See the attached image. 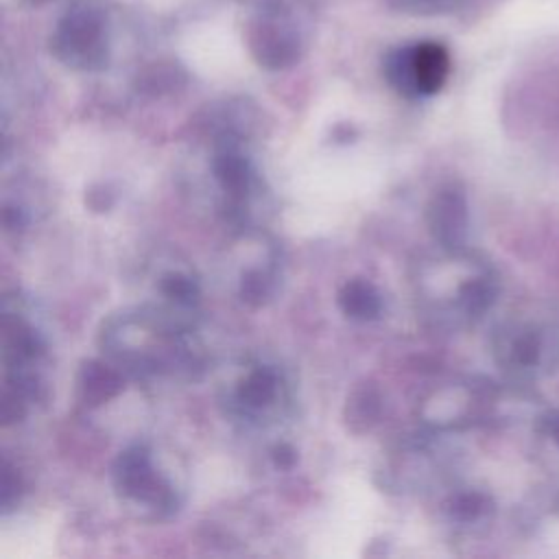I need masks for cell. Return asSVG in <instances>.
<instances>
[{"label":"cell","instance_id":"3","mask_svg":"<svg viewBox=\"0 0 559 559\" xmlns=\"http://www.w3.org/2000/svg\"><path fill=\"white\" fill-rule=\"evenodd\" d=\"M116 489L135 502H146L151 507H168L173 496L170 487L153 472L146 450L133 448L118 456L114 467Z\"/></svg>","mask_w":559,"mask_h":559},{"label":"cell","instance_id":"5","mask_svg":"<svg viewBox=\"0 0 559 559\" xmlns=\"http://www.w3.org/2000/svg\"><path fill=\"white\" fill-rule=\"evenodd\" d=\"M428 225L441 245L456 247L463 242L467 229V205L459 188L448 186L432 197L428 205Z\"/></svg>","mask_w":559,"mask_h":559},{"label":"cell","instance_id":"7","mask_svg":"<svg viewBox=\"0 0 559 559\" xmlns=\"http://www.w3.org/2000/svg\"><path fill=\"white\" fill-rule=\"evenodd\" d=\"M79 386L83 391V400L85 404H100L105 400H109L111 395H116L122 389V382L118 378V373L114 369H109L107 365L100 362H87L81 371V380Z\"/></svg>","mask_w":559,"mask_h":559},{"label":"cell","instance_id":"12","mask_svg":"<svg viewBox=\"0 0 559 559\" xmlns=\"http://www.w3.org/2000/svg\"><path fill=\"white\" fill-rule=\"evenodd\" d=\"M485 511V500L483 496L478 493H465V496H459L452 504V515L463 520V522H469V520H476L480 513Z\"/></svg>","mask_w":559,"mask_h":559},{"label":"cell","instance_id":"14","mask_svg":"<svg viewBox=\"0 0 559 559\" xmlns=\"http://www.w3.org/2000/svg\"><path fill=\"white\" fill-rule=\"evenodd\" d=\"M548 432H550V437L559 443V411L557 413H552L550 417H548Z\"/></svg>","mask_w":559,"mask_h":559},{"label":"cell","instance_id":"2","mask_svg":"<svg viewBox=\"0 0 559 559\" xmlns=\"http://www.w3.org/2000/svg\"><path fill=\"white\" fill-rule=\"evenodd\" d=\"M52 48L68 66L87 70L98 68L105 59L103 11L90 0L76 2L59 22Z\"/></svg>","mask_w":559,"mask_h":559},{"label":"cell","instance_id":"11","mask_svg":"<svg viewBox=\"0 0 559 559\" xmlns=\"http://www.w3.org/2000/svg\"><path fill=\"white\" fill-rule=\"evenodd\" d=\"M240 293H242V299H247L249 304H262L271 295V286L260 271H251L242 277Z\"/></svg>","mask_w":559,"mask_h":559},{"label":"cell","instance_id":"6","mask_svg":"<svg viewBox=\"0 0 559 559\" xmlns=\"http://www.w3.org/2000/svg\"><path fill=\"white\" fill-rule=\"evenodd\" d=\"M338 308L349 319L371 321L382 312V299L371 282L352 280L338 290Z\"/></svg>","mask_w":559,"mask_h":559},{"label":"cell","instance_id":"9","mask_svg":"<svg viewBox=\"0 0 559 559\" xmlns=\"http://www.w3.org/2000/svg\"><path fill=\"white\" fill-rule=\"evenodd\" d=\"M277 393V378L271 369L258 367L247 373L238 386V400L247 408H262L273 402Z\"/></svg>","mask_w":559,"mask_h":559},{"label":"cell","instance_id":"8","mask_svg":"<svg viewBox=\"0 0 559 559\" xmlns=\"http://www.w3.org/2000/svg\"><path fill=\"white\" fill-rule=\"evenodd\" d=\"M214 177L218 179L221 188L231 194H242L249 188L251 170L247 159L234 151V148H223L214 157Z\"/></svg>","mask_w":559,"mask_h":559},{"label":"cell","instance_id":"13","mask_svg":"<svg viewBox=\"0 0 559 559\" xmlns=\"http://www.w3.org/2000/svg\"><path fill=\"white\" fill-rule=\"evenodd\" d=\"M273 459H275V463H277L280 467H290L297 456H295V450H293L290 445L282 443V445H277V448L273 450Z\"/></svg>","mask_w":559,"mask_h":559},{"label":"cell","instance_id":"4","mask_svg":"<svg viewBox=\"0 0 559 559\" xmlns=\"http://www.w3.org/2000/svg\"><path fill=\"white\" fill-rule=\"evenodd\" d=\"M251 48L258 61L269 68H284L299 55L297 35L282 11H262L253 24Z\"/></svg>","mask_w":559,"mask_h":559},{"label":"cell","instance_id":"1","mask_svg":"<svg viewBox=\"0 0 559 559\" xmlns=\"http://www.w3.org/2000/svg\"><path fill=\"white\" fill-rule=\"evenodd\" d=\"M450 72L448 50L437 41H419L393 50L384 61L389 83L402 96H430L441 90Z\"/></svg>","mask_w":559,"mask_h":559},{"label":"cell","instance_id":"10","mask_svg":"<svg viewBox=\"0 0 559 559\" xmlns=\"http://www.w3.org/2000/svg\"><path fill=\"white\" fill-rule=\"evenodd\" d=\"M162 290L177 304H192L199 297V286L183 273H168L162 280Z\"/></svg>","mask_w":559,"mask_h":559}]
</instances>
